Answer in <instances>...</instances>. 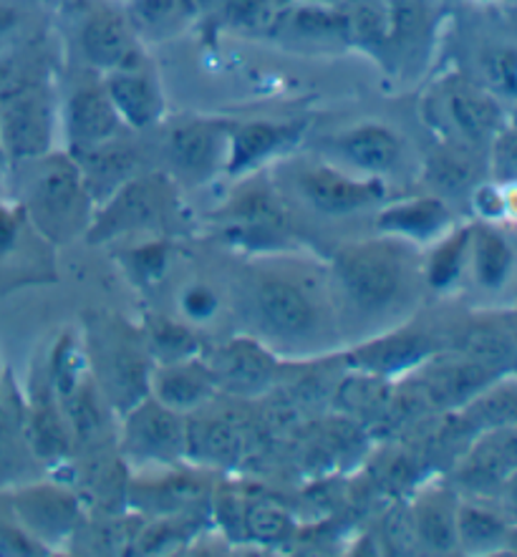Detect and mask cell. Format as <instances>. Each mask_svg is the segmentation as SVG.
Wrapping results in <instances>:
<instances>
[{"label": "cell", "mask_w": 517, "mask_h": 557, "mask_svg": "<svg viewBox=\"0 0 517 557\" xmlns=\"http://www.w3.org/2000/svg\"><path fill=\"white\" fill-rule=\"evenodd\" d=\"M336 268L348 296L361 308H384L402 288V265L389 250L361 245L341 252Z\"/></svg>", "instance_id": "obj_1"}, {"label": "cell", "mask_w": 517, "mask_h": 557, "mask_svg": "<svg viewBox=\"0 0 517 557\" xmlns=\"http://www.w3.org/2000/svg\"><path fill=\"white\" fill-rule=\"evenodd\" d=\"M0 139H3L5 152L13 157H38L49 149L51 114L41 94L19 89L3 99Z\"/></svg>", "instance_id": "obj_2"}, {"label": "cell", "mask_w": 517, "mask_h": 557, "mask_svg": "<svg viewBox=\"0 0 517 557\" xmlns=\"http://www.w3.org/2000/svg\"><path fill=\"white\" fill-rule=\"evenodd\" d=\"M164 189L152 180H130L111 195V202L103 207L101 218L94 225V240L126 233V230L145 227L159 220L164 210Z\"/></svg>", "instance_id": "obj_3"}, {"label": "cell", "mask_w": 517, "mask_h": 557, "mask_svg": "<svg viewBox=\"0 0 517 557\" xmlns=\"http://www.w3.org/2000/svg\"><path fill=\"white\" fill-rule=\"evenodd\" d=\"M126 447L141 457H177L185 449V426L177 411L159 401L132 406V417L126 421Z\"/></svg>", "instance_id": "obj_4"}, {"label": "cell", "mask_w": 517, "mask_h": 557, "mask_svg": "<svg viewBox=\"0 0 517 557\" xmlns=\"http://www.w3.org/2000/svg\"><path fill=\"white\" fill-rule=\"evenodd\" d=\"M306 200L321 212L344 214L361 210L384 197V187L377 180H354L336 170H310L300 177Z\"/></svg>", "instance_id": "obj_5"}, {"label": "cell", "mask_w": 517, "mask_h": 557, "mask_svg": "<svg viewBox=\"0 0 517 557\" xmlns=\"http://www.w3.org/2000/svg\"><path fill=\"white\" fill-rule=\"evenodd\" d=\"M492 376H495V371L463 356L459 361H442L427 369L419 381V392L424 396L427 406L450 409V406L472 401L477 394L488 388Z\"/></svg>", "instance_id": "obj_6"}, {"label": "cell", "mask_w": 517, "mask_h": 557, "mask_svg": "<svg viewBox=\"0 0 517 557\" xmlns=\"http://www.w3.org/2000/svg\"><path fill=\"white\" fill-rule=\"evenodd\" d=\"M517 469V426L490 429L480 442L469 449L459 469V480L469 487H495L503 484Z\"/></svg>", "instance_id": "obj_7"}, {"label": "cell", "mask_w": 517, "mask_h": 557, "mask_svg": "<svg viewBox=\"0 0 517 557\" xmlns=\"http://www.w3.org/2000/svg\"><path fill=\"white\" fill-rule=\"evenodd\" d=\"M66 124L71 141L84 154L114 139L122 119H119L114 103L109 101L107 91L82 89L69 101Z\"/></svg>", "instance_id": "obj_8"}, {"label": "cell", "mask_w": 517, "mask_h": 557, "mask_svg": "<svg viewBox=\"0 0 517 557\" xmlns=\"http://www.w3.org/2000/svg\"><path fill=\"white\" fill-rule=\"evenodd\" d=\"M304 124H273V122H248L237 124L227 137V172L241 174L253 164L291 147L300 137Z\"/></svg>", "instance_id": "obj_9"}, {"label": "cell", "mask_w": 517, "mask_h": 557, "mask_svg": "<svg viewBox=\"0 0 517 557\" xmlns=\"http://www.w3.org/2000/svg\"><path fill=\"white\" fill-rule=\"evenodd\" d=\"M82 49L94 66L107 71L137 69V44L122 18L111 13L94 15L82 30Z\"/></svg>", "instance_id": "obj_10"}, {"label": "cell", "mask_w": 517, "mask_h": 557, "mask_svg": "<svg viewBox=\"0 0 517 557\" xmlns=\"http://www.w3.org/2000/svg\"><path fill=\"white\" fill-rule=\"evenodd\" d=\"M103 91L114 103L119 119L134 126V129H145L162 114V99H159L157 86L152 84V78L139 74L137 69L111 71Z\"/></svg>", "instance_id": "obj_11"}, {"label": "cell", "mask_w": 517, "mask_h": 557, "mask_svg": "<svg viewBox=\"0 0 517 557\" xmlns=\"http://www.w3.org/2000/svg\"><path fill=\"white\" fill-rule=\"evenodd\" d=\"M258 308L270 329L283 336H304L316 323L313 304L304 290L285 281H266L258 290Z\"/></svg>", "instance_id": "obj_12"}, {"label": "cell", "mask_w": 517, "mask_h": 557, "mask_svg": "<svg viewBox=\"0 0 517 557\" xmlns=\"http://www.w3.org/2000/svg\"><path fill=\"white\" fill-rule=\"evenodd\" d=\"M214 381L233 388V392H260L273 379V361L262 354L256 344L248 341H233L214 354L212 361Z\"/></svg>", "instance_id": "obj_13"}, {"label": "cell", "mask_w": 517, "mask_h": 557, "mask_svg": "<svg viewBox=\"0 0 517 557\" xmlns=\"http://www.w3.org/2000/svg\"><path fill=\"white\" fill-rule=\"evenodd\" d=\"M220 145H227V137L214 122H185L174 126L170 134L172 162L197 177H205L214 170Z\"/></svg>", "instance_id": "obj_14"}, {"label": "cell", "mask_w": 517, "mask_h": 557, "mask_svg": "<svg viewBox=\"0 0 517 557\" xmlns=\"http://www.w3.org/2000/svg\"><path fill=\"white\" fill-rule=\"evenodd\" d=\"M336 147L348 162L369 174L389 172L402 152L399 139L381 124H364L356 126L352 132L341 134L336 139Z\"/></svg>", "instance_id": "obj_15"}, {"label": "cell", "mask_w": 517, "mask_h": 557, "mask_svg": "<svg viewBox=\"0 0 517 557\" xmlns=\"http://www.w3.org/2000/svg\"><path fill=\"white\" fill-rule=\"evenodd\" d=\"M84 182H82V172L74 162L69 159H56L46 172L38 180V189H36V205L41 214L49 222H63L71 220L76 214L78 207V197H82Z\"/></svg>", "instance_id": "obj_16"}, {"label": "cell", "mask_w": 517, "mask_h": 557, "mask_svg": "<svg viewBox=\"0 0 517 557\" xmlns=\"http://www.w3.org/2000/svg\"><path fill=\"white\" fill-rule=\"evenodd\" d=\"M78 172H82L84 189H89L91 195H114L137 172V154L122 145L107 141L91 152H84V164L78 166Z\"/></svg>", "instance_id": "obj_17"}, {"label": "cell", "mask_w": 517, "mask_h": 557, "mask_svg": "<svg viewBox=\"0 0 517 557\" xmlns=\"http://www.w3.org/2000/svg\"><path fill=\"white\" fill-rule=\"evenodd\" d=\"M214 376L210 369H197L195 363L172 361L162 366L155 376L157 401L170 406V409H193L202 404L212 392Z\"/></svg>", "instance_id": "obj_18"}, {"label": "cell", "mask_w": 517, "mask_h": 557, "mask_svg": "<svg viewBox=\"0 0 517 557\" xmlns=\"http://www.w3.org/2000/svg\"><path fill=\"white\" fill-rule=\"evenodd\" d=\"M429 354V341L417 333H396V336H386L359 348L352 354V361L361 369L371 373H392L402 371L411 363L424 361Z\"/></svg>", "instance_id": "obj_19"}, {"label": "cell", "mask_w": 517, "mask_h": 557, "mask_svg": "<svg viewBox=\"0 0 517 557\" xmlns=\"http://www.w3.org/2000/svg\"><path fill=\"white\" fill-rule=\"evenodd\" d=\"M185 447L195 451V457L212 461V465H235L241 459L243 440L233 424L222 419H200L185 429Z\"/></svg>", "instance_id": "obj_20"}, {"label": "cell", "mask_w": 517, "mask_h": 557, "mask_svg": "<svg viewBox=\"0 0 517 557\" xmlns=\"http://www.w3.org/2000/svg\"><path fill=\"white\" fill-rule=\"evenodd\" d=\"M457 351L469 361L484 366V369L500 371L515 363L517 346L505 331L495 329V325H469L467 331L459 333Z\"/></svg>", "instance_id": "obj_21"}, {"label": "cell", "mask_w": 517, "mask_h": 557, "mask_svg": "<svg viewBox=\"0 0 517 557\" xmlns=\"http://www.w3.org/2000/svg\"><path fill=\"white\" fill-rule=\"evenodd\" d=\"M447 109L452 124L457 126L459 134H465L467 139L480 141L495 129L500 122V111L490 99H484L482 94L472 89H452L447 97Z\"/></svg>", "instance_id": "obj_22"}, {"label": "cell", "mask_w": 517, "mask_h": 557, "mask_svg": "<svg viewBox=\"0 0 517 557\" xmlns=\"http://www.w3.org/2000/svg\"><path fill=\"white\" fill-rule=\"evenodd\" d=\"M447 222V210L440 200H411L386 207L379 214V227L411 237H429Z\"/></svg>", "instance_id": "obj_23"}, {"label": "cell", "mask_w": 517, "mask_h": 557, "mask_svg": "<svg viewBox=\"0 0 517 557\" xmlns=\"http://www.w3.org/2000/svg\"><path fill=\"white\" fill-rule=\"evenodd\" d=\"M414 524L421 540L434 550L447 553L457 545V512L447 495H427L417 505Z\"/></svg>", "instance_id": "obj_24"}, {"label": "cell", "mask_w": 517, "mask_h": 557, "mask_svg": "<svg viewBox=\"0 0 517 557\" xmlns=\"http://www.w3.org/2000/svg\"><path fill=\"white\" fill-rule=\"evenodd\" d=\"M21 515L38 532L63 535L76 520V503L61 492H34L23 499Z\"/></svg>", "instance_id": "obj_25"}, {"label": "cell", "mask_w": 517, "mask_h": 557, "mask_svg": "<svg viewBox=\"0 0 517 557\" xmlns=\"http://www.w3.org/2000/svg\"><path fill=\"white\" fill-rule=\"evenodd\" d=\"M465 421L475 429L517 426V386H497L480 392L467 406Z\"/></svg>", "instance_id": "obj_26"}, {"label": "cell", "mask_w": 517, "mask_h": 557, "mask_svg": "<svg viewBox=\"0 0 517 557\" xmlns=\"http://www.w3.org/2000/svg\"><path fill=\"white\" fill-rule=\"evenodd\" d=\"M505 537V524L488 509L463 507L457 509V543L475 550L497 545Z\"/></svg>", "instance_id": "obj_27"}, {"label": "cell", "mask_w": 517, "mask_h": 557, "mask_svg": "<svg viewBox=\"0 0 517 557\" xmlns=\"http://www.w3.org/2000/svg\"><path fill=\"white\" fill-rule=\"evenodd\" d=\"M475 268L477 277L488 288H497L505 281L507 270H510V250L505 240L490 230H482L475 243Z\"/></svg>", "instance_id": "obj_28"}, {"label": "cell", "mask_w": 517, "mask_h": 557, "mask_svg": "<svg viewBox=\"0 0 517 557\" xmlns=\"http://www.w3.org/2000/svg\"><path fill=\"white\" fill-rule=\"evenodd\" d=\"M285 23L300 36H348L346 15L331 11L329 5L306 3L296 8Z\"/></svg>", "instance_id": "obj_29"}, {"label": "cell", "mask_w": 517, "mask_h": 557, "mask_svg": "<svg viewBox=\"0 0 517 557\" xmlns=\"http://www.w3.org/2000/svg\"><path fill=\"white\" fill-rule=\"evenodd\" d=\"M427 177L444 193H457L475 177L472 162L457 152H436L427 162Z\"/></svg>", "instance_id": "obj_30"}, {"label": "cell", "mask_w": 517, "mask_h": 557, "mask_svg": "<svg viewBox=\"0 0 517 557\" xmlns=\"http://www.w3.org/2000/svg\"><path fill=\"white\" fill-rule=\"evenodd\" d=\"M348 21V36H354L356 41L366 46H373L384 41L389 36V13L373 3V0H356V8L352 15H346Z\"/></svg>", "instance_id": "obj_31"}, {"label": "cell", "mask_w": 517, "mask_h": 557, "mask_svg": "<svg viewBox=\"0 0 517 557\" xmlns=\"http://www.w3.org/2000/svg\"><path fill=\"white\" fill-rule=\"evenodd\" d=\"M465 245H467V233L450 237V240L434 252L432 262H429V283H432L434 288H444V285L455 281V275L459 273V265H463Z\"/></svg>", "instance_id": "obj_32"}, {"label": "cell", "mask_w": 517, "mask_h": 557, "mask_svg": "<svg viewBox=\"0 0 517 557\" xmlns=\"http://www.w3.org/2000/svg\"><path fill=\"white\" fill-rule=\"evenodd\" d=\"M152 346L164 361H182V358L195 351L193 333L180 329L170 321H157L152 325Z\"/></svg>", "instance_id": "obj_33"}, {"label": "cell", "mask_w": 517, "mask_h": 557, "mask_svg": "<svg viewBox=\"0 0 517 557\" xmlns=\"http://www.w3.org/2000/svg\"><path fill=\"white\" fill-rule=\"evenodd\" d=\"M222 13L235 28H262L273 18V0H225Z\"/></svg>", "instance_id": "obj_34"}, {"label": "cell", "mask_w": 517, "mask_h": 557, "mask_svg": "<svg viewBox=\"0 0 517 557\" xmlns=\"http://www.w3.org/2000/svg\"><path fill=\"white\" fill-rule=\"evenodd\" d=\"M245 528L250 530L253 537L273 543L288 532V517L273 505H253L245 515Z\"/></svg>", "instance_id": "obj_35"}, {"label": "cell", "mask_w": 517, "mask_h": 557, "mask_svg": "<svg viewBox=\"0 0 517 557\" xmlns=\"http://www.w3.org/2000/svg\"><path fill=\"white\" fill-rule=\"evenodd\" d=\"M237 214L248 227H273L281 225V207L266 193H250L237 202Z\"/></svg>", "instance_id": "obj_36"}, {"label": "cell", "mask_w": 517, "mask_h": 557, "mask_svg": "<svg viewBox=\"0 0 517 557\" xmlns=\"http://www.w3.org/2000/svg\"><path fill=\"white\" fill-rule=\"evenodd\" d=\"M187 0H134V13L147 26H164L185 11Z\"/></svg>", "instance_id": "obj_37"}, {"label": "cell", "mask_w": 517, "mask_h": 557, "mask_svg": "<svg viewBox=\"0 0 517 557\" xmlns=\"http://www.w3.org/2000/svg\"><path fill=\"white\" fill-rule=\"evenodd\" d=\"M490 82L507 94H517V53L515 51H495L484 63Z\"/></svg>", "instance_id": "obj_38"}, {"label": "cell", "mask_w": 517, "mask_h": 557, "mask_svg": "<svg viewBox=\"0 0 517 557\" xmlns=\"http://www.w3.org/2000/svg\"><path fill=\"white\" fill-rule=\"evenodd\" d=\"M36 434V447L41 451H49V455H59V451L66 447V432L59 424V419L53 413H41L34 424Z\"/></svg>", "instance_id": "obj_39"}, {"label": "cell", "mask_w": 517, "mask_h": 557, "mask_svg": "<svg viewBox=\"0 0 517 557\" xmlns=\"http://www.w3.org/2000/svg\"><path fill=\"white\" fill-rule=\"evenodd\" d=\"M495 170L503 180H517V132H507L497 139Z\"/></svg>", "instance_id": "obj_40"}, {"label": "cell", "mask_w": 517, "mask_h": 557, "mask_svg": "<svg viewBox=\"0 0 517 557\" xmlns=\"http://www.w3.org/2000/svg\"><path fill=\"white\" fill-rule=\"evenodd\" d=\"M185 310L193 318H205V315H210L212 310H214V298H212V293L210 290H205V288H193L185 296Z\"/></svg>", "instance_id": "obj_41"}, {"label": "cell", "mask_w": 517, "mask_h": 557, "mask_svg": "<svg viewBox=\"0 0 517 557\" xmlns=\"http://www.w3.org/2000/svg\"><path fill=\"white\" fill-rule=\"evenodd\" d=\"M15 237V222L5 210H0V250H5Z\"/></svg>", "instance_id": "obj_42"}, {"label": "cell", "mask_w": 517, "mask_h": 557, "mask_svg": "<svg viewBox=\"0 0 517 557\" xmlns=\"http://www.w3.org/2000/svg\"><path fill=\"white\" fill-rule=\"evenodd\" d=\"M505 484V507L517 520V469L503 482Z\"/></svg>", "instance_id": "obj_43"}, {"label": "cell", "mask_w": 517, "mask_h": 557, "mask_svg": "<svg viewBox=\"0 0 517 557\" xmlns=\"http://www.w3.org/2000/svg\"><path fill=\"white\" fill-rule=\"evenodd\" d=\"M15 21H19V13H15L11 5L0 3V36H3L5 30H11L15 26Z\"/></svg>", "instance_id": "obj_44"}, {"label": "cell", "mask_w": 517, "mask_h": 557, "mask_svg": "<svg viewBox=\"0 0 517 557\" xmlns=\"http://www.w3.org/2000/svg\"><path fill=\"white\" fill-rule=\"evenodd\" d=\"M300 3H316V5H336V3H344V0H300Z\"/></svg>", "instance_id": "obj_45"}, {"label": "cell", "mask_w": 517, "mask_h": 557, "mask_svg": "<svg viewBox=\"0 0 517 557\" xmlns=\"http://www.w3.org/2000/svg\"><path fill=\"white\" fill-rule=\"evenodd\" d=\"M195 3H200V5H222V3H225V0H195Z\"/></svg>", "instance_id": "obj_46"}, {"label": "cell", "mask_w": 517, "mask_h": 557, "mask_svg": "<svg viewBox=\"0 0 517 557\" xmlns=\"http://www.w3.org/2000/svg\"><path fill=\"white\" fill-rule=\"evenodd\" d=\"M507 543H510L515 550H517V530L515 532H510V535H507Z\"/></svg>", "instance_id": "obj_47"}, {"label": "cell", "mask_w": 517, "mask_h": 557, "mask_svg": "<svg viewBox=\"0 0 517 557\" xmlns=\"http://www.w3.org/2000/svg\"><path fill=\"white\" fill-rule=\"evenodd\" d=\"M3 154H5V149H3V139H0V166H3Z\"/></svg>", "instance_id": "obj_48"}, {"label": "cell", "mask_w": 517, "mask_h": 557, "mask_svg": "<svg viewBox=\"0 0 517 557\" xmlns=\"http://www.w3.org/2000/svg\"><path fill=\"white\" fill-rule=\"evenodd\" d=\"M515 363H517V354H515Z\"/></svg>", "instance_id": "obj_49"}]
</instances>
